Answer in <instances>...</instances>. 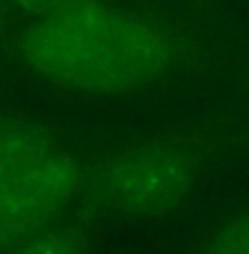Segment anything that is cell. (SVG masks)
Listing matches in <instances>:
<instances>
[{"instance_id":"7a4b0ae2","label":"cell","mask_w":249,"mask_h":254,"mask_svg":"<svg viewBox=\"0 0 249 254\" xmlns=\"http://www.w3.org/2000/svg\"><path fill=\"white\" fill-rule=\"evenodd\" d=\"M77 184L66 148L40 126L0 115V250L53 226Z\"/></svg>"},{"instance_id":"277c9868","label":"cell","mask_w":249,"mask_h":254,"mask_svg":"<svg viewBox=\"0 0 249 254\" xmlns=\"http://www.w3.org/2000/svg\"><path fill=\"white\" fill-rule=\"evenodd\" d=\"M7 254H86L84 243L71 230L47 226L11 246Z\"/></svg>"},{"instance_id":"6da1fadb","label":"cell","mask_w":249,"mask_h":254,"mask_svg":"<svg viewBox=\"0 0 249 254\" xmlns=\"http://www.w3.org/2000/svg\"><path fill=\"white\" fill-rule=\"evenodd\" d=\"M20 51L40 80L91 95L141 91L177 62L174 38L157 20L110 0H64L29 18Z\"/></svg>"},{"instance_id":"3957f363","label":"cell","mask_w":249,"mask_h":254,"mask_svg":"<svg viewBox=\"0 0 249 254\" xmlns=\"http://www.w3.org/2000/svg\"><path fill=\"white\" fill-rule=\"evenodd\" d=\"M188 179L190 170L179 155H130L110 170L108 197L126 212H159L177 201Z\"/></svg>"},{"instance_id":"8992f818","label":"cell","mask_w":249,"mask_h":254,"mask_svg":"<svg viewBox=\"0 0 249 254\" xmlns=\"http://www.w3.org/2000/svg\"><path fill=\"white\" fill-rule=\"evenodd\" d=\"M4 2H9L18 13H22L29 20V18H36V16H40V13L49 11V9L62 4L64 0H4Z\"/></svg>"},{"instance_id":"5b68a950","label":"cell","mask_w":249,"mask_h":254,"mask_svg":"<svg viewBox=\"0 0 249 254\" xmlns=\"http://www.w3.org/2000/svg\"><path fill=\"white\" fill-rule=\"evenodd\" d=\"M199 254H249V210L209 234Z\"/></svg>"}]
</instances>
